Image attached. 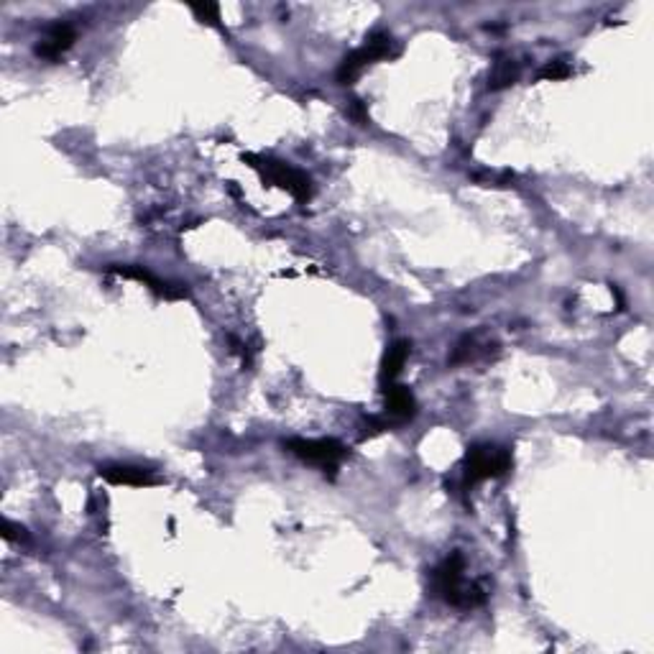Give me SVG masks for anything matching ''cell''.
I'll use <instances>...</instances> for the list:
<instances>
[{
  "label": "cell",
  "instance_id": "9a60e30c",
  "mask_svg": "<svg viewBox=\"0 0 654 654\" xmlns=\"http://www.w3.org/2000/svg\"><path fill=\"white\" fill-rule=\"evenodd\" d=\"M348 112H351V118H355L361 126H366L368 123V111H366V103H363V100L353 97L351 105H348Z\"/></svg>",
  "mask_w": 654,
  "mask_h": 654
},
{
  "label": "cell",
  "instance_id": "30bf717a",
  "mask_svg": "<svg viewBox=\"0 0 654 654\" xmlns=\"http://www.w3.org/2000/svg\"><path fill=\"white\" fill-rule=\"evenodd\" d=\"M409 351H412L409 340H397V343H391V348L386 351V355H383V363H381L383 386H386V383L397 381V376H399L401 368H404V363H407V358H409Z\"/></svg>",
  "mask_w": 654,
  "mask_h": 654
},
{
  "label": "cell",
  "instance_id": "7c38bea8",
  "mask_svg": "<svg viewBox=\"0 0 654 654\" xmlns=\"http://www.w3.org/2000/svg\"><path fill=\"white\" fill-rule=\"evenodd\" d=\"M573 75V67L568 62H562V59H555V62H547L537 72V77L540 80H550V82H558V80H565V77H570Z\"/></svg>",
  "mask_w": 654,
  "mask_h": 654
},
{
  "label": "cell",
  "instance_id": "6da1fadb",
  "mask_svg": "<svg viewBox=\"0 0 654 654\" xmlns=\"http://www.w3.org/2000/svg\"><path fill=\"white\" fill-rule=\"evenodd\" d=\"M432 593L458 608L483 606L488 598L483 583H465V558L458 550L432 570Z\"/></svg>",
  "mask_w": 654,
  "mask_h": 654
},
{
  "label": "cell",
  "instance_id": "8992f818",
  "mask_svg": "<svg viewBox=\"0 0 654 654\" xmlns=\"http://www.w3.org/2000/svg\"><path fill=\"white\" fill-rule=\"evenodd\" d=\"M383 397H386V419H389L391 425H401V422L415 419L417 399L409 386L386 383V386H383Z\"/></svg>",
  "mask_w": 654,
  "mask_h": 654
},
{
  "label": "cell",
  "instance_id": "277c9868",
  "mask_svg": "<svg viewBox=\"0 0 654 654\" xmlns=\"http://www.w3.org/2000/svg\"><path fill=\"white\" fill-rule=\"evenodd\" d=\"M287 450L291 455H297L304 463H312L322 468V470H336L337 465L348 458V447L337 443L333 437H322V440H304V437H294L289 440Z\"/></svg>",
  "mask_w": 654,
  "mask_h": 654
},
{
  "label": "cell",
  "instance_id": "5b68a950",
  "mask_svg": "<svg viewBox=\"0 0 654 654\" xmlns=\"http://www.w3.org/2000/svg\"><path fill=\"white\" fill-rule=\"evenodd\" d=\"M108 272L118 273L123 279H136V282L146 284L151 291H157L164 300H182V297H187V287L184 284H172L166 279H159L157 273L148 272L146 266H139V264H111Z\"/></svg>",
  "mask_w": 654,
  "mask_h": 654
},
{
  "label": "cell",
  "instance_id": "3957f363",
  "mask_svg": "<svg viewBox=\"0 0 654 654\" xmlns=\"http://www.w3.org/2000/svg\"><path fill=\"white\" fill-rule=\"evenodd\" d=\"M243 161L255 169L264 182H269V184H276V187H282V190H287L297 202H309L312 200V179L300 172V169H294V166H289L284 161H276L272 157H255V154H243Z\"/></svg>",
  "mask_w": 654,
  "mask_h": 654
},
{
  "label": "cell",
  "instance_id": "9c48e42d",
  "mask_svg": "<svg viewBox=\"0 0 654 654\" xmlns=\"http://www.w3.org/2000/svg\"><path fill=\"white\" fill-rule=\"evenodd\" d=\"M373 62H376V57H373L366 47L355 49V51H351V54L340 62V67H337L336 75L337 82H340V85H353V82L361 77V72L366 69L368 64Z\"/></svg>",
  "mask_w": 654,
  "mask_h": 654
},
{
  "label": "cell",
  "instance_id": "ba28073f",
  "mask_svg": "<svg viewBox=\"0 0 654 654\" xmlns=\"http://www.w3.org/2000/svg\"><path fill=\"white\" fill-rule=\"evenodd\" d=\"M75 39H77V31L72 23H54L47 36L36 44V54L44 59H59L67 49H72Z\"/></svg>",
  "mask_w": 654,
  "mask_h": 654
},
{
  "label": "cell",
  "instance_id": "5bb4252c",
  "mask_svg": "<svg viewBox=\"0 0 654 654\" xmlns=\"http://www.w3.org/2000/svg\"><path fill=\"white\" fill-rule=\"evenodd\" d=\"M0 534H3V540L5 542H13V544H26L31 537H29V532H26V527H21V524H13L11 519H5L3 522V529H0Z\"/></svg>",
  "mask_w": 654,
  "mask_h": 654
},
{
  "label": "cell",
  "instance_id": "7a4b0ae2",
  "mask_svg": "<svg viewBox=\"0 0 654 654\" xmlns=\"http://www.w3.org/2000/svg\"><path fill=\"white\" fill-rule=\"evenodd\" d=\"M514 465L511 450L491 443H479L468 447L463 458V488H473L476 483L488 479H501L506 476Z\"/></svg>",
  "mask_w": 654,
  "mask_h": 654
},
{
  "label": "cell",
  "instance_id": "52a82bcc",
  "mask_svg": "<svg viewBox=\"0 0 654 654\" xmlns=\"http://www.w3.org/2000/svg\"><path fill=\"white\" fill-rule=\"evenodd\" d=\"M100 479L112 486H136V488H148L161 483V476L139 465H105L100 468Z\"/></svg>",
  "mask_w": 654,
  "mask_h": 654
},
{
  "label": "cell",
  "instance_id": "8fae6325",
  "mask_svg": "<svg viewBox=\"0 0 654 654\" xmlns=\"http://www.w3.org/2000/svg\"><path fill=\"white\" fill-rule=\"evenodd\" d=\"M519 80V64L514 62L511 57H498L494 62V69L488 75V90H506L514 82Z\"/></svg>",
  "mask_w": 654,
  "mask_h": 654
},
{
  "label": "cell",
  "instance_id": "4fadbf2b",
  "mask_svg": "<svg viewBox=\"0 0 654 654\" xmlns=\"http://www.w3.org/2000/svg\"><path fill=\"white\" fill-rule=\"evenodd\" d=\"M192 13L200 18L202 23L220 26V8H218L215 3H194V5H192Z\"/></svg>",
  "mask_w": 654,
  "mask_h": 654
}]
</instances>
